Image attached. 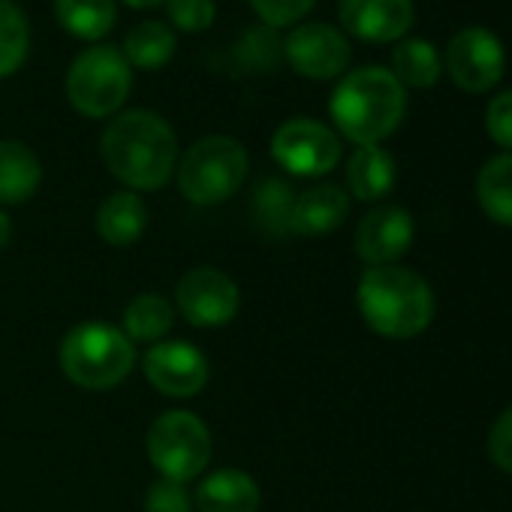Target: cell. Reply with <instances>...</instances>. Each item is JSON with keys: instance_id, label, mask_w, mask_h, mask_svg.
Returning <instances> with one entry per match:
<instances>
[{"instance_id": "cell-16", "label": "cell", "mask_w": 512, "mask_h": 512, "mask_svg": "<svg viewBox=\"0 0 512 512\" xmlns=\"http://www.w3.org/2000/svg\"><path fill=\"white\" fill-rule=\"evenodd\" d=\"M350 214V193L341 184H317L296 196L290 229L299 235H326L335 232Z\"/></svg>"}, {"instance_id": "cell-33", "label": "cell", "mask_w": 512, "mask_h": 512, "mask_svg": "<svg viewBox=\"0 0 512 512\" xmlns=\"http://www.w3.org/2000/svg\"><path fill=\"white\" fill-rule=\"evenodd\" d=\"M10 238H13V220L4 208H0V250L10 244Z\"/></svg>"}, {"instance_id": "cell-14", "label": "cell", "mask_w": 512, "mask_h": 512, "mask_svg": "<svg viewBox=\"0 0 512 512\" xmlns=\"http://www.w3.org/2000/svg\"><path fill=\"white\" fill-rule=\"evenodd\" d=\"M338 16L344 31L362 43H398L413 28V0H338Z\"/></svg>"}, {"instance_id": "cell-34", "label": "cell", "mask_w": 512, "mask_h": 512, "mask_svg": "<svg viewBox=\"0 0 512 512\" xmlns=\"http://www.w3.org/2000/svg\"><path fill=\"white\" fill-rule=\"evenodd\" d=\"M124 4L133 7V10H154V7L166 4V0H124Z\"/></svg>"}, {"instance_id": "cell-30", "label": "cell", "mask_w": 512, "mask_h": 512, "mask_svg": "<svg viewBox=\"0 0 512 512\" xmlns=\"http://www.w3.org/2000/svg\"><path fill=\"white\" fill-rule=\"evenodd\" d=\"M145 512H193V494L184 482L160 476L145 491Z\"/></svg>"}, {"instance_id": "cell-13", "label": "cell", "mask_w": 512, "mask_h": 512, "mask_svg": "<svg viewBox=\"0 0 512 512\" xmlns=\"http://www.w3.org/2000/svg\"><path fill=\"white\" fill-rule=\"evenodd\" d=\"M416 238V226L407 208L401 205H377L371 208L356 229V253L371 266H395L410 250Z\"/></svg>"}, {"instance_id": "cell-24", "label": "cell", "mask_w": 512, "mask_h": 512, "mask_svg": "<svg viewBox=\"0 0 512 512\" xmlns=\"http://www.w3.org/2000/svg\"><path fill=\"white\" fill-rule=\"evenodd\" d=\"M476 199L491 223L512 229V154H497L479 169Z\"/></svg>"}, {"instance_id": "cell-22", "label": "cell", "mask_w": 512, "mask_h": 512, "mask_svg": "<svg viewBox=\"0 0 512 512\" xmlns=\"http://www.w3.org/2000/svg\"><path fill=\"white\" fill-rule=\"evenodd\" d=\"M175 49H178V43H175L172 28L166 22L145 19L127 31L121 55L136 70H163L172 61Z\"/></svg>"}, {"instance_id": "cell-2", "label": "cell", "mask_w": 512, "mask_h": 512, "mask_svg": "<svg viewBox=\"0 0 512 512\" xmlns=\"http://www.w3.org/2000/svg\"><path fill=\"white\" fill-rule=\"evenodd\" d=\"M356 308L371 332L389 341L422 335L437 311L431 284L407 266H371L356 287Z\"/></svg>"}, {"instance_id": "cell-26", "label": "cell", "mask_w": 512, "mask_h": 512, "mask_svg": "<svg viewBox=\"0 0 512 512\" xmlns=\"http://www.w3.org/2000/svg\"><path fill=\"white\" fill-rule=\"evenodd\" d=\"M31 52V25L16 0H0V79L13 76Z\"/></svg>"}, {"instance_id": "cell-5", "label": "cell", "mask_w": 512, "mask_h": 512, "mask_svg": "<svg viewBox=\"0 0 512 512\" xmlns=\"http://www.w3.org/2000/svg\"><path fill=\"white\" fill-rule=\"evenodd\" d=\"M250 169L244 145L232 136H205L178 157L175 181L187 202L220 205L238 193Z\"/></svg>"}, {"instance_id": "cell-8", "label": "cell", "mask_w": 512, "mask_h": 512, "mask_svg": "<svg viewBox=\"0 0 512 512\" xmlns=\"http://www.w3.org/2000/svg\"><path fill=\"white\" fill-rule=\"evenodd\" d=\"M272 157L296 178H320L341 163V136L323 121L290 118L272 136Z\"/></svg>"}, {"instance_id": "cell-21", "label": "cell", "mask_w": 512, "mask_h": 512, "mask_svg": "<svg viewBox=\"0 0 512 512\" xmlns=\"http://www.w3.org/2000/svg\"><path fill=\"white\" fill-rule=\"evenodd\" d=\"M175 323V308L166 296L160 293H139L127 308L121 320V332L133 344H160L169 338Z\"/></svg>"}, {"instance_id": "cell-23", "label": "cell", "mask_w": 512, "mask_h": 512, "mask_svg": "<svg viewBox=\"0 0 512 512\" xmlns=\"http://www.w3.org/2000/svg\"><path fill=\"white\" fill-rule=\"evenodd\" d=\"M401 88H413V91H428L440 82L443 73V58L437 55V49L428 40H398V46L392 49V70H389Z\"/></svg>"}, {"instance_id": "cell-11", "label": "cell", "mask_w": 512, "mask_h": 512, "mask_svg": "<svg viewBox=\"0 0 512 512\" xmlns=\"http://www.w3.org/2000/svg\"><path fill=\"white\" fill-rule=\"evenodd\" d=\"M350 58H353V49H350L347 34L326 22L296 25L284 37V64H290L293 73L314 79V82L338 79L350 67Z\"/></svg>"}, {"instance_id": "cell-1", "label": "cell", "mask_w": 512, "mask_h": 512, "mask_svg": "<svg viewBox=\"0 0 512 512\" xmlns=\"http://www.w3.org/2000/svg\"><path fill=\"white\" fill-rule=\"evenodd\" d=\"M100 154L115 181L133 193H145L172 181L178 166V139L157 112L130 109L118 112L106 124Z\"/></svg>"}, {"instance_id": "cell-4", "label": "cell", "mask_w": 512, "mask_h": 512, "mask_svg": "<svg viewBox=\"0 0 512 512\" xmlns=\"http://www.w3.org/2000/svg\"><path fill=\"white\" fill-rule=\"evenodd\" d=\"M61 371L88 392L115 389L136 368V344L109 323H82L61 341Z\"/></svg>"}, {"instance_id": "cell-31", "label": "cell", "mask_w": 512, "mask_h": 512, "mask_svg": "<svg viewBox=\"0 0 512 512\" xmlns=\"http://www.w3.org/2000/svg\"><path fill=\"white\" fill-rule=\"evenodd\" d=\"M485 130L494 145L503 148V154H512V88L500 91L488 109H485Z\"/></svg>"}, {"instance_id": "cell-29", "label": "cell", "mask_w": 512, "mask_h": 512, "mask_svg": "<svg viewBox=\"0 0 512 512\" xmlns=\"http://www.w3.org/2000/svg\"><path fill=\"white\" fill-rule=\"evenodd\" d=\"M166 13L169 22L184 34H202L217 19L214 0H166Z\"/></svg>"}, {"instance_id": "cell-27", "label": "cell", "mask_w": 512, "mask_h": 512, "mask_svg": "<svg viewBox=\"0 0 512 512\" xmlns=\"http://www.w3.org/2000/svg\"><path fill=\"white\" fill-rule=\"evenodd\" d=\"M296 190L284 178H266L253 193V217L266 232L272 235H287L293 232V205H296Z\"/></svg>"}, {"instance_id": "cell-12", "label": "cell", "mask_w": 512, "mask_h": 512, "mask_svg": "<svg viewBox=\"0 0 512 512\" xmlns=\"http://www.w3.org/2000/svg\"><path fill=\"white\" fill-rule=\"evenodd\" d=\"M142 371L148 383L169 398H193L208 383V359L199 347L187 341L151 344L142 356Z\"/></svg>"}, {"instance_id": "cell-19", "label": "cell", "mask_w": 512, "mask_h": 512, "mask_svg": "<svg viewBox=\"0 0 512 512\" xmlns=\"http://www.w3.org/2000/svg\"><path fill=\"white\" fill-rule=\"evenodd\" d=\"M43 181V163L25 142L0 139V205L28 202Z\"/></svg>"}, {"instance_id": "cell-25", "label": "cell", "mask_w": 512, "mask_h": 512, "mask_svg": "<svg viewBox=\"0 0 512 512\" xmlns=\"http://www.w3.org/2000/svg\"><path fill=\"white\" fill-rule=\"evenodd\" d=\"M229 58L238 67V73H247V76L275 73L284 64V37L275 28H266V25L247 28L235 40Z\"/></svg>"}, {"instance_id": "cell-28", "label": "cell", "mask_w": 512, "mask_h": 512, "mask_svg": "<svg viewBox=\"0 0 512 512\" xmlns=\"http://www.w3.org/2000/svg\"><path fill=\"white\" fill-rule=\"evenodd\" d=\"M247 4L266 28L281 31L299 25L317 7V0H247Z\"/></svg>"}, {"instance_id": "cell-9", "label": "cell", "mask_w": 512, "mask_h": 512, "mask_svg": "<svg viewBox=\"0 0 512 512\" xmlns=\"http://www.w3.org/2000/svg\"><path fill=\"white\" fill-rule=\"evenodd\" d=\"M443 67L464 94H485L503 79L506 52L500 37L488 28H464L449 40Z\"/></svg>"}, {"instance_id": "cell-7", "label": "cell", "mask_w": 512, "mask_h": 512, "mask_svg": "<svg viewBox=\"0 0 512 512\" xmlns=\"http://www.w3.org/2000/svg\"><path fill=\"white\" fill-rule=\"evenodd\" d=\"M145 449H148V461L163 479L187 485L208 467L214 443L208 425L196 413L169 410L151 422Z\"/></svg>"}, {"instance_id": "cell-18", "label": "cell", "mask_w": 512, "mask_h": 512, "mask_svg": "<svg viewBox=\"0 0 512 512\" xmlns=\"http://www.w3.org/2000/svg\"><path fill=\"white\" fill-rule=\"evenodd\" d=\"M395 157L380 145H362L347 160V193L359 202H380L395 190Z\"/></svg>"}, {"instance_id": "cell-6", "label": "cell", "mask_w": 512, "mask_h": 512, "mask_svg": "<svg viewBox=\"0 0 512 512\" xmlns=\"http://www.w3.org/2000/svg\"><path fill=\"white\" fill-rule=\"evenodd\" d=\"M70 106L85 118H115L130 97L133 67L124 61L121 49L94 43L79 52L64 79Z\"/></svg>"}, {"instance_id": "cell-32", "label": "cell", "mask_w": 512, "mask_h": 512, "mask_svg": "<svg viewBox=\"0 0 512 512\" xmlns=\"http://www.w3.org/2000/svg\"><path fill=\"white\" fill-rule=\"evenodd\" d=\"M485 449H488L491 464L512 476V404L491 422Z\"/></svg>"}, {"instance_id": "cell-3", "label": "cell", "mask_w": 512, "mask_h": 512, "mask_svg": "<svg viewBox=\"0 0 512 512\" xmlns=\"http://www.w3.org/2000/svg\"><path fill=\"white\" fill-rule=\"evenodd\" d=\"M335 133L356 148L389 139L407 112V91L386 67H359L347 73L329 100Z\"/></svg>"}, {"instance_id": "cell-17", "label": "cell", "mask_w": 512, "mask_h": 512, "mask_svg": "<svg viewBox=\"0 0 512 512\" xmlns=\"http://www.w3.org/2000/svg\"><path fill=\"white\" fill-rule=\"evenodd\" d=\"M94 226L109 247H133L148 229V205L133 190H115L100 202Z\"/></svg>"}, {"instance_id": "cell-10", "label": "cell", "mask_w": 512, "mask_h": 512, "mask_svg": "<svg viewBox=\"0 0 512 512\" xmlns=\"http://www.w3.org/2000/svg\"><path fill=\"white\" fill-rule=\"evenodd\" d=\"M175 308L196 329H220L238 314L241 293L226 272L214 266H199L181 275L175 287Z\"/></svg>"}, {"instance_id": "cell-20", "label": "cell", "mask_w": 512, "mask_h": 512, "mask_svg": "<svg viewBox=\"0 0 512 512\" xmlns=\"http://www.w3.org/2000/svg\"><path fill=\"white\" fill-rule=\"evenodd\" d=\"M55 19L70 37L100 43L118 22V0H55Z\"/></svg>"}, {"instance_id": "cell-15", "label": "cell", "mask_w": 512, "mask_h": 512, "mask_svg": "<svg viewBox=\"0 0 512 512\" xmlns=\"http://www.w3.org/2000/svg\"><path fill=\"white\" fill-rule=\"evenodd\" d=\"M263 491L256 479L238 467H220L208 473L196 488L199 512H260Z\"/></svg>"}]
</instances>
